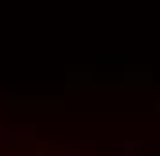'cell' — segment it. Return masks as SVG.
<instances>
[{
	"mask_svg": "<svg viewBox=\"0 0 160 156\" xmlns=\"http://www.w3.org/2000/svg\"><path fill=\"white\" fill-rule=\"evenodd\" d=\"M0 156H117V153H95V149L48 145V142H8V145H0Z\"/></svg>",
	"mask_w": 160,
	"mask_h": 156,
	"instance_id": "cell-1",
	"label": "cell"
}]
</instances>
